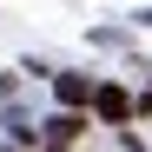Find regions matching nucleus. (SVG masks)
I'll use <instances>...</instances> for the list:
<instances>
[{
  "label": "nucleus",
  "mask_w": 152,
  "mask_h": 152,
  "mask_svg": "<svg viewBox=\"0 0 152 152\" xmlns=\"http://www.w3.org/2000/svg\"><path fill=\"white\" fill-rule=\"evenodd\" d=\"M93 106H99V119L126 126V119H132V93H119V86H93Z\"/></svg>",
  "instance_id": "nucleus-1"
},
{
  "label": "nucleus",
  "mask_w": 152,
  "mask_h": 152,
  "mask_svg": "<svg viewBox=\"0 0 152 152\" xmlns=\"http://www.w3.org/2000/svg\"><path fill=\"white\" fill-rule=\"evenodd\" d=\"M46 132H53V145H66L73 132H80V113H60V119H46Z\"/></svg>",
  "instance_id": "nucleus-3"
},
{
  "label": "nucleus",
  "mask_w": 152,
  "mask_h": 152,
  "mask_svg": "<svg viewBox=\"0 0 152 152\" xmlns=\"http://www.w3.org/2000/svg\"><path fill=\"white\" fill-rule=\"evenodd\" d=\"M53 93H60V106H93V80L86 73H60Z\"/></svg>",
  "instance_id": "nucleus-2"
}]
</instances>
